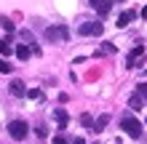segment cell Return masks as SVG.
Returning a JSON list of instances; mask_svg holds the SVG:
<instances>
[{"label":"cell","instance_id":"cell-8","mask_svg":"<svg viewBox=\"0 0 147 144\" xmlns=\"http://www.w3.org/2000/svg\"><path fill=\"white\" fill-rule=\"evenodd\" d=\"M144 56V46H136L131 54H128V67H136V62Z\"/></svg>","mask_w":147,"mask_h":144},{"label":"cell","instance_id":"cell-13","mask_svg":"<svg viewBox=\"0 0 147 144\" xmlns=\"http://www.w3.org/2000/svg\"><path fill=\"white\" fill-rule=\"evenodd\" d=\"M128 107H131V109H142V96L134 94L131 99H128Z\"/></svg>","mask_w":147,"mask_h":144},{"label":"cell","instance_id":"cell-1","mask_svg":"<svg viewBox=\"0 0 147 144\" xmlns=\"http://www.w3.org/2000/svg\"><path fill=\"white\" fill-rule=\"evenodd\" d=\"M46 40H48V43H67V40H70V29H67L64 24L46 27Z\"/></svg>","mask_w":147,"mask_h":144},{"label":"cell","instance_id":"cell-10","mask_svg":"<svg viewBox=\"0 0 147 144\" xmlns=\"http://www.w3.org/2000/svg\"><path fill=\"white\" fill-rule=\"evenodd\" d=\"M54 117H56L59 128H67V120H70V115H67V112H64L62 107H59V109H54Z\"/></svg>","mask_w":147,"mask_h":144},{"label":"cell","instance_id":"cell-7","mask_svg":"<svg viewBox=\"0 0 147 144\" xmlns=\"http://www.w3.org/2000/svg\"><path fill=\"white\" fill-rule=\"evenodd\" d=\"M13 54H16V59H22V62H27V59L32 56V48L22 43V46H16V48H13Z\"/></svg>","mask_w":147,"mask_h":144},{"label":"cell","instance_id":"cell-4","mask_svg":"<svg viewBox=\"0 0 147 144\" xmlns=\"http://www.w3.org/2000/svg\"><path fill=\"white\" fill-rule=\"evenodd\" d=\"M78 32H80V35H102V32H105V24H102V21H86V24H80V29H78Z\"/></svg>","mask_w":147,"mask_h":144},{"label":"cell","instance_id":"cell-19","mask_svg":"<svg viewBox=\"0 0 147 144\" xmlns=\"http://www.w3.org/2000/svg\"><path fill=\"white\" fill-rule=\"evenodd\" d=\"M54 144H72V141L67 139V136H62V133H59V136H54Z\"/></svg>","mask_w":147,"mask_h":144},{"label":"cell","instance_id":"cell-20","mask_svg":"<svg viewBox=\"0 0 147 144\" xmlns=\"http://www.w3.org/2000/svg\"><path fill=\"white\" fill-rule=\"evenodd\" d=\"M102 54H115V46H110V43L102 46Z\"/></svg>","mask_w":147,"mask_h":144},{"label":"cell","instance_id":"cell-17","mask_svg":"<svg viewBox=\"0 0 147 144\" xmlns=\"http://www.w3.org/2000/svg\"><path fill=\"white\" fill-rule=\"evenodd\" d=\"M8 72H11V64H8V62H3V59H0V75H8Z\"/></svg>","mask_w":147,"mask_h":144},{"label":"cell","instance_id":"cell-9","mask_svg":"<svg viewBox=\"0 0 147 144\" xmlns=\"http://www.w3.org/2000/svg\"><path fill=\"white\" fill-rule=\"evenodd\" d=\"M134 19H136V13H134V11H123V13L118 16V27H128Z\"/></svg>","mask_w":147,"mask_h":144},{"label":"cell","instance_id":"cell-5","mask_svg":"<svg viewBox=\"0 0 147 144\" xmlns=\"http://www.w3.org/2000/svg\"><path fill=\"white\" fill-rule=\"evenodd\" d=\"M88 3H91V8H94L99 16L110 13V8H112V0H88Z\"/></svg>","mask_w":147,"mask_h":144},{"label":"cell","instance_id":"cell-2","mask_svg":"<svg viewBox=\"0 0 147 144\" xmlns=\"http://www.w3.org/2000/svg\"><path fill=\"white\" fill-rule=\"evenodd\" d=\"M120 128H123L131 139H142V125H139V120L131 117V115H126L123 120H120Z\"/></svg>","mask_w":147,"mask_h":144},{"label":"cell","instance_id":"cell-12","mask_svg":"<svg viewBox=\"0 0 147 144\" xmlns=\"http://www.w3.org/2000/svg\"><path fill=\"white\" fill-rule=\"evenodd\" d=\"M0 54H3V56H11V54H13L11 40H0Z\"/></svg>","mask_w":147,"mask_h":144},{"label":"cell","instance_id":"cell-16","mask_svg":"<svg viewBox=\"0 0 147 144\" xmlns=\"http://www.w3.org/2000/svg\"><path fill=\"white\" fill-rule=\"evenodd\" d=\"M24 96H30V99H40L43 94H40V88H30V91H27Z\"/></svg>","mask_w":147,"mask_h":144},{"label":"cell","instance_id":"cell-15","mask_svg":"<svg viewBox=\"0 0 147 144\" xmlns=\"http://www.w3.org/2000/svg\"><path fill=\"white\" fill-rule=\"evenodd\" d=\"M0 24H3L5 32H13V21H11V19H0Z\"/></svg>","mask_w":147,"mask_h":144},{"label":"cell","instance_id":"cell-21","mask_svg":"<svg viewBox=\"0 0 147 144\" xmlns=\"http://www.w3.org/2000/svg\"><path fill=\"white\" fill-rule=\"evenodd\" d=\"M70 141H72V144H86V141H83L80 136H75V139H70Z\"/></svg>","mask_w":147,"mask_h":144},{"label":"cell","instance_id":"cell-22","mask_svg":"<svg viewBox=\"0 0 147 144\" xmlns=\"http://www.w3.org/2000/svg\"><path fill=\"white\" fill-rule=\"evenodd\" d=\"M142 19H147V5H144V8H142Z\"/></svg>","mask_w":147,"mask_h":144},{"label":"cell","instance_id":"cell-3","mask_svg":"<svg viewBox=\"0 0 147 144\" xmlns=\"http://www.w3.org/2000/svg\"><path fill=\"white\" fill-rule=\"evenodd\" d=\"M8 133H11V139L22 141V139H27V133H30V125L24 123V120H11V123H8Z\"/></svg>","mask_w":147,"mask_h":144},{"label":"cell","instance_id":"cell-6","mask_svg":"<svg viewBox=\"0 0 147 144\" xmlns=\"http://www.w3.org/2000/svg\"><path fill=\"white\" fill-rule=\"evenodd\" d=\"M8 91H11V96H24V94H27V88H24V83H22V80H11Z\"/></svg>","mask_w":147,"mask_h":144},{"label":"cell","instance_id":"cell-11","mask_svg":"<svg viewBox=\"0 0 147 144\" xmlns=\"http://www.w3.org/2000/svg\"><path fill=\"white\" fill-rule=\"evenodd\" d=\"M107 123H110V115H99L96 120H94V133L105 131V128H107Z\"/></svg>","mask_w":147,"mask_h":144},{"label":"cell","instance_id":"cell-18","mask_svg":"<svg viewBox=\"0 0 147 144\" xmlns=\"http://www.w3.org/2000/svg\"><path fill=\"white\" fill-rule=\"evenodd\" d=\"M136 94H139L142 99H147V83H139V88H136Z\"/></svg>","mask_w":147,"mask_h":144},{"label":"cell","instance_id":"cell-14","mask_svg":"<svg viewBox=\"0 0 147 144\" xmlns=\"http://www.w3.org/2000/svg\"><path fill=\"white\" fill-rule=\"evenodd\" d=\"M80 123H83V125H86L88 131H94V117H91L88 112H86V115H80Z\"/></svg>","mask_w":147,"mask_h":144}]
</instances>
